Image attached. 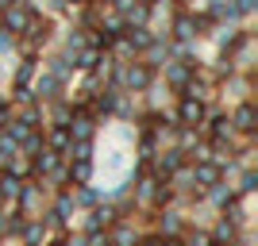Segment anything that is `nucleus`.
<instances>
[{"label":"nucleus","instance_id":"24","mask_svg":"<svg viewBox=\"0 0 258 246\" xmlns=\"http://www.w3.org/2000/svg\"><path fill=\"white\" fill-rule=\"evenodd\" d=\"M12 116H16V108L0 100V131H4V127H8V123H12Z\"/></svg>","mask_w":258,"mask_h":246},{"label":"nucleus","instance_id":"22","mask_svg":"<svg viewBox=\"0 0 258 246\" xmlns=\"http://www.w3.org/2000/svg\"><path fill=\"white\" fill-rule=\"evenodd\" d=\"M16 154H20V146H16V142L8 139V131H0V166H8V161L16 158Z\"/></svg>","mask_w":258,"mask_h":246},{"label":"nucleus","instance_id":"5","mask_svg":"<svg viewBox=\"0 0 258 246\" xmlns=\"http://www.w3.org/2000/svg\"><path fill=\"white\" fill-rule=\"evenodd\" d=\"M189 173H193V181L201 185V189H212V185L224 181V166L212 158H201V161H189Z\"/></svg>","mask_w":258,"mask_h":246},{"label":"nucleus","instance_id":"32","mask_svg":"<svg viewBox=\"0 0 258 246\" xmlns=\"http://www.w3.org/2000/svg\"><path fill=\"white\" fill-rule=\"evenodd\" d=\"M0 246H4V242H0Z\"/></svg>","mask_w":258,"mask_h":246},{"label":"nucleus","instance_id":"28","mask_svg":"<svg viewBox=\"0 0 258 246\" xmlns=\"http://www.w3.org/2000/svg\"><path fill=\"white\" fill-rule=\"evenodd\" d=\"M66 246H89V235H70V238H62Z\"/></svg>","mask_w":258,"mask_h":246},{"label":"nucleus","instance_id":"9","mask_svg":"<svg viewBox=\"0 0 258 246\" xmlns=\"http://www.w3.org/2000/svg\"><path fill=\"white\" fill-rule=\"evenodd\" d=\"M116 219H119V208H112V204H93V208H89V219H85V235L108 231Z\"/></svg>","mask_w":258,"mask_h":246},{"label":"nucleus","instance_id":"13","mask_svg":"<svg viewBox=\"0 0 258 246\" xmlns=\"http://www.w3.org/2000/svg\"><path fill=\"white\" fill-rule=\"evenodd\" d=\"M100 62H104V50H97V46H81V50H74V69H85V73H97Z\"/></svg>","mask_w":258,"mask_h":246},{"label":"nucleus","instance_id":"14","mask_svg":"<svg viewBox=\"0 0 258 246\" xmlns=\"http://www.w3.org/2000/svg\"><path fill=\"white\" fill-rule=\"evenodd\" d=\"M212 235V242H239V235H243V227L235 223V219H227V215H220L216 219V227L208 231Z\"/></svg>","mask_w":258,"mask_h":246},{"label":"nucleus","instance_id":"7","mask_svg":"<svg viewBox=\"0 0 258 246\" xmlns=\"http://www.w3.org/2000/svg\"><path fill=\"white\" fill-rule=\"evenodd\" d=\"M227 119H231V131H235V135H254V127H258V112H254L250 100H239L235 112Z\"/></svg>","mask_w":258,"mask_h":246},{"label":"nucleus","instance_id":"12","mask_svg":"<svg viewBox=\"0 0 258 246\" xmlns=\"http://www.w3.org/2000/svg\"><path fill=\"white\" fill-rule=\"evenodd\" d=\"M104 235H108V246H135L139 242V231H135V223H127V219H116Z\"/></svg>","mask_w":258,"mask_h":246},{"label":"nucleus","instance_id":"2","mask_svg":"<svg viewBox=\"0 0 258 246\" xmlns=\"http://www.w3.org/2000/svg\"><path fill=\"white\" fill-rule=\"evenodd\" d=\"M35 4L31 0H16V4H12V8H4L0 12V31H8V35H16V39H20L23 35V27H27V23H31V16H35Z\"/></svg>","mask_w":258,"mask_h":246},{"label":"nucleus","instance_id":"4","mask_svg":"<svg viewBox=\"0 0 258 246\" xmlns=\"http://www.w3.org/2000/svg\"><path fill=\"white\" fill-rule=\"evenodd\" d=\"M62 89H66V81L62 77H54V73H35V81H31V93H35V100L39 104H50V100H62Z\"/></svg>","mask_w":258,"mask_h":246},{"label":"nucleus","instance_id":"19","mask_svg":"<svg viewBox=\"0 0 258 246\" xmlns=\"http://www.w3.org/2000/svg\"><path fill=\"white\" fill-rule=\"evenodd\" d=\"M43 139H46V150L66 154V146H70V131H66V127H50V131H43Z\"/></svg>","mask_w":258,"mask_h":246},{"label":"nucleus","instance_id":"3","mask_svg":"<svg viewBox=\"0 0 258 246\" xmlns=\"http://www.w3.org/2000/svg\"><path fill=\"white\" fill-rule=\"evenodd\" d=\"M208 116V104L205 100H197V97H177V127H201Z\"/></svg>","mask_w":258,"mask_h":246},{"label":"nucleus","instance_id":"10","mask_svg":"<svg viewBox=\"0 0 258 246\" xmlns=\"http://www.w3.org/2000/svg\"><path fill=\"white\" fill-rule=\"evenodd\" d=\"M197 131H205V139L216 142V139H235V131H231V119L220 116V112H212V116H205V123Z\"/></svg>","mask_w":258,"mask_h":246},{"label":"nucleus","instance_id":"8","mask_svg":"<svg viewBox=\"0 0 258 246\" xmlns=\"http://www.w3.org/2000/svg\"><path fill=\"white\" fill-rule=\"evenodd\" d=\"M166 39H173V43H197V20H193V12H177V16L170 20Z\"/></svg>","mask_w":258,"mask_h":246},{"label":"nucleus","instance_id":"18","mask_svg":"<svg viewBox=\"0 0 258 246\" xmlns=\"http://www.w3.org/2000/svg\"><path fill=\"white\" fill-rule=\"evenodd\" d=\"M77 193H70V200H74V208H93V204H100V193L93 189V185H74Z\"/></svg>","mask_w":258,"mask_h":246},{"label":"nucleus","instance_id":"1","mask_svg":"<svg viewBox=\"0 0 258 246\" xmlns=\"http://www.w3.org/2000/svg\"><path fill=\"white\" fill-rule=\"evenodd\" d=\"M116 81H119V89L123 93H147V89L154 85V69L147 62H119L116 65Z\"/></svg>","mask_w":258,"mask_h":246},{"label":"nucleus","instance_id":"27","mask_svg":"<svg viewBox=\"0 0 258 246\" xmlns=\"http://www.w3.org/2000/svg\"><path fill=\"white\" fill-rule=\"evenodd\" d=\"M46 8L58 16V12H70V0H46Z\"/></svg>","mask_w":258,"mask_h":246},{"label":"nucleus","instance_id":"16","mask_svg":"<svg viewBox=\"0 0 258 246\" xmlns=\"http://www.w3.org/2000/svg\"><path fill=\"white\" fill-rule=\"evenodd\" d=\"M208 16H212L216 23H235V20H243L235 12V0H212L208 4Z\"/></svg>","mask_w":258,"mask_h":246},{"label":"nucleus","instance_id":"29","mask_svg":"<svg viewBox=\"0 0 258 246\" xmlns=\"http://www.w3.org/2000/svg\"><path fill=\"white\" fill-rule=\"evenodd\" d=\"M43 246H66V242H62V238H46Z\"/></svg>","mask_w":258,"mask_h":246},{"label":"nucleus","instance_id":"31","mask_svg":"<svg viewBox=\"0 0 258 246\" xmlns=\"http://www.w3.org/2000/svg\"><path fill=\"white\" fill-rule=\"evenodd\" d=\"M4 204H12V200H8V196H4V193H0V208H4Z\"/></svg>","mask_w":258,"mask_h":246},{"label":"nucleus","instance_id":"25","mask_svg":"<svg viewBox=\"0 0 258 246\" xmlns=\"http://www.w3.org/2000/svg\"><path fill=\"white\" fill-rule=\"evenodd\" d=\"M254 8H258V0H235V12H239V16H250Z\"/></svg>","mask_w":258,"mask_h":246},{"label":"nucleus","instance_id":"23","mask_svg":"<svg viewBox=\"0 0 258 246\" xmlns=\"http://www.w3.org/2000/svg\"><path fill=\"white\" fill-rule=\"evenodd\" d=\"M254 189H258V173H254V170H247L243 177H239V189H235V193H239V196H250Z\"/></svg>","mask_w":258,"mask_h":246},{"label":"nucleus","instance_id":"26","mask_svg":"<svg viewBox=\"0 0 258 246\" xmlns=\"http://www.w3.org/2000/svg\"><path fill=\"white\" fill-rule=\"evenodd\" d=\"M12 46H16V35L0 31V54H12Z\"/></svg>","mask_w":258,"mask_h":246},{"label":"nucleus","instance_id":"30","mask_svg":"<svg viewBox=\"0 0 258 246\" xmlns=\"http://www.w3.org/2000/svg\"><path fill=\"white\" fill-rule=\"evenodd\" d=\"M12 4H16V0H0V12H4V8H12Z\"/></svg>","mask_w":258,"mask_h":246},{"label":"nucleus","instance_id":"6","mask_svg":"<svg viewBox=\"0 0 258 246\" xmlns=\"http://www.w3.org/2000/svg\"><path fill=\"white\" fill-rule=\"evenodd\" d=\"M154 227H158V235L181 238L185 235V215L173 212V208H154Z\"/></svg>","mask_w":258,"mask_h":246},{"label":"nucleus","instance_id":"15","mask_svg":"<svg viewBox=\"0 0 258 246\" xmlns=\"http://www.w3.org/2000/svg\"><path fill=\"white\" fill-rule=\"evenodd\" d=\"M20 238H23V246H43L46 238H50V231H46L43 219H27L23 231H20Z\"/></svg>","mask_w":258,"mask_h":246},{"label":"nucleus","instance_id":"21","mask_svg":"<svg viewBox=\"0 0 258 246\" xmlns=\"http://www.w3.org/2000/svg\"><path fill=\"white\" fill-rule=\"evenodd\" d=\"M89 27H81V23H77V27H70V31H66V50H70V58H74V50H81V46H89Z\"/></svg>","mask_w":258,"mask_h":246},{"label":"nucleus","instance_id":"17","mask_svg":"<svg viewBox=\"0 0 258 246\" xmlns=\"http://www.w3.org/2000/svg\"><path fill=\"white\" fill-rule=\"evenodd\" d=\"M46 73L70 81V73H74V58H70V54H50V58H46Z\"/></svg>","mask_w":258,"mask_h":246},{"label":"nucleus","instance_id":"20","mask_svg":"<svg viewBox=\"0 0 258 246\" xmlns=\"http://www.w3.org/2000/svg\"><path fill=\"white\" fill-rule=\"evenodd\" d=\"M20 189H23V181L8 170V166H0V193L8 196V200H16V196H20Z\"/></svg>","mask_w":258,"mask_h":246},{"label":"nucleus","instance_id":"11","mask_svg":"<svg viewBox=\"0 0 258 246\" xmlns=\"http://www.w3.org/2000/svg\"><path fill=\"white\" fill-rule=\"evenodd\" d=\"M93 173H97L93 158H66V181L70 185H89Z\"/></svg>","mask_w":258,"mask_h":246},{"label":"nucleus","instance_id":"33","mask_svg":"<svg viewBox=\"0 0 258 246\" xmlns=\"http://www.w3.org/2000/svg\"><path fill=\"white\" fill-rule=\"evenodd\" d=\"M135 246H139V242H135Z\"/></svg>","mask_w":258,"mask_h":246}]
</instances>
